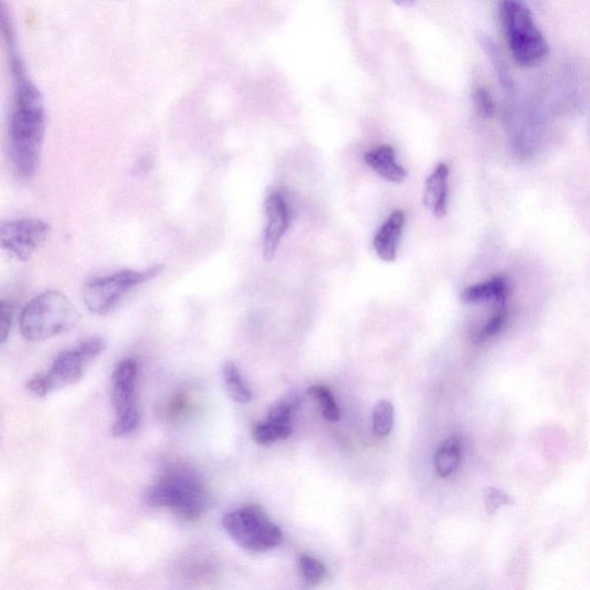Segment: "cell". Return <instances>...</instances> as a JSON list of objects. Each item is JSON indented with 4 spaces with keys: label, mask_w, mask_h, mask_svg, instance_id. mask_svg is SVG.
Masks as SVG:
<instances>
[{
    "label": "cell",
    "mask_w": 590,
    "mask_h": 590,
    "mask_svg": "<svg viewBox=\"0 0 590 590\" xmlns=\"http://www.w3.org/2000/svg\"><path fill=\"white\" fill-rule=\"evenodd\" d=\"M15 89L10 120L11 155L22 179H30L39 169L45 134V105L40 89L13 59Z\"/></svg>",
    "instance_id": "cell-1"
},
{
    "label": "cell",
    "mask_w": 590,
    "mask_h": 590,
    "mask_svg": "<svg viewBox=\"0 0 590 590\" xmlns=\"http://www.w3.org/2000/svg\"><path fill=\"white\" fill-rule=\"evenodd\" d=\"M146 501L154 508L169 509L181 519L195 521L207 509L208 494L199 474L176 467L151 484Z\"/></svg>",
    "instance_id": "cell-2"
},
{
    "label": "cell",
    "mask_w": 590,
    "mask_h": 590,
    "mask_svg": "<svg viewBox=\"0 0 590 590\" xmlns=\"http://www.w3.org/2000/svg\"><path fill=\"white\" fill-rule=\"evenodd\" d=\"M77 307L65 294L47 291L28 302L20 315L22 337L43 342L71 330L79 322Z\"/></svg>",
    "instance_id": "cell-3"
},
{
    "label": "cell",
    "mask_w": 590,
    "mask_h": 590,
    "mask_svg": "<svg viewBox=\"0 0 590 590\" xmlns=\"http://www.w3.org/2000/svg\"><path fill=\"white\" fill-rule=\"evenodd\" d=\"M499 18L514 62L533 68L547 59L549 44L527 6L517 0H504L499 7Z\"/></svg>",
    "instance_id": "cell-4"
},
{
    "label": "cell",
    "mask_w": 590,
    "mask_h": 590,
    "mask_svg": "<svg viewBox=\"0 0 590 590\" xmlns=\"http://www.w3.org/2000/svg\"><path fill=\"white\" fill-rule=\"evenodd\" d=\"M107 349V343L101 337H92L80 343L72 350L58 355L47 373L32 378L27 389L39 397L68 387L81 380L86 368Z\"/></svg>",
    "instance_id": "cell-5"
},
{
    "label": "cell",
    "mask_w": 590,
    "mask_h": 590,
    "mask_svg": "<svg viewBox=\"0 0 590 590\" xmlns=\"http://www.w3.org/2000/svg\"><path fill=\"white\" fill-rule=\"evenodd\" d=\"M222 524L231 539L248 551H268L283 542L281 528L272 523L259 505H247L225 514Z\"/></svg>",
    "instance_id": "cell-6"
},
{
    "label": "cell",
    "mask_w": 590,
    "mask_h": 590,
    "mask_svg": "<svg viewBox=\"0 0 590 590\" xmlns=\"http://www.w3.org/2000/svg\"><path fill=\"white\" fill-rule=\"evenodd\" d=\"M161 271V266H155L145 271L124 270L112 276L95 278L85 286L83 299L90 312L107 315L134 287L150 281Z\"/></svg>",
    "instance_id": "cell-7"
},
{
    "label": "cell",
    "mask_w": 590,
    "mask_h": 590,
    "mask_svg": "<svg viewBox=\"0 0 590 590\" xmlns=\"http://www.w3.org/2000/svg\"><path fill=\"white\" fill-rule=\"evenodd\" d=\"M139 365L133 358L120 361L111 378V402L116 412L112 435L124 437L139 427L141 415L136 407V380Z\"/></svg>",
    "instance_id": "cell-8"
},
{
    "label": "cell",
    "mask_w": 590,
    "mask_h": 590,
    "mask_svg": "<svg viewBox=\"0 0 590 590\" xmlns=\"http://www.w3.org/2000/svg\"><path fill=\"white\" fill-rule=\"evenodd\" d=\"M51 232V225L36 218L4 222L0 226V241L7 252L20 261H28Z\"/></svg>",
    "instance_id": "cell-9"
},
{
    "label": "cell",
    "mask_w": 590,
    "mask_h": 590,
    "mask_svg": "<svg viewBox=\"0 0 590 590\" xmlns=\"http://www.w3.org/2000/svg\"><path fill=\"white\" fill-rule=\"evenodd\" d=\"M299 405L298 393H287L270 408L267 420L254 428V441L257 444L268 445L289 437L292 434V414Z\"/></svg>",
    "instance_id": "cell-10"
},
{
    "label": "cell",
    "mask_w": 590,
    "mask_h": 590,
    "mask_svg": "<svg viewBox=\"0 0 590 590\" xmlns=\"http://www.w3.org/2000/svg\"><path fill=\"white\" fill-rule=\"evenodd\" d=\"M264 211H266L268 223L264 231L263 256L264 260L271 262L274 260L279 242L289 229L290 214L283 196L278 193L268 196L264 203Z\"/></svg>",
    "instance_id": "cell-11"
},
{
    "label": "cell",
    "mask_w": 590,
    "mask_h": 590,
    "mask_svg": "<svg viewBox=\"0 0 590 590\" xmlns=\"http://www.w3.org/2000/svg\"><path fill=\"white\" fill-rule=\"evenodd\" d=\"M405 224V214L403 210H396L387 222H385L380 231L377 232L374 239V248L378 257L384 262H393L396 260L400 237Z\"/></svg>",
    "instance_id": "cell-12"
},
{
    "label": "cell",
    "mask_w": 590,
    "mask_h": 590,
    "mask_svg": "<svg viewBox=\"0 0 590 590\" xmlns=\"http://www.w3.org/2000/svg\"><path fill=\"white\" fill-rule=\"evenodd\" d=\"M449 168L445 164L437 166L426 181L423 203L433 211L437 218H443L448 211V178Z\"/></svg>",
    "instance_id": "cell-13"
},
{
    "label": "cell",
    "mask_w": 590,
    "mask_h": 590,
    "mask_svg": "<svg viewBox=\"0 0 590 590\" xmlns=\"http://www.w3.org/2000/svg\"><path fill=\"white\" fill-rule=\"evenodd\" d=\"M510 293L509 282L502 276L491 278L486 283L472 285L467 287L461 293V300L465 304H482V302H491V304H508Z\"/></svg>",
    "instance_id": "cell-14"
},
{
    "label": "cell",
    "mask_w": 590,
    "mask_h": 590,
    "mask_svg": "<svg viewBox=\"0 0 590 590\" xmlns=\"http://www.w3.org/2000/svg\"><path fill=\"white\" fill-rule=\"evenodd\" d=\"M366 163L377 175L391 183L402 184L407 178V173L402 166L396 162V153L391 146H382L365 156Z\"/></svg>",
    "instance_id": "cell-15"
},
{
    "label": "cell",
    "mask_w": 590,
    "mask_h": 590,
    "mask_svg": "<svg viewBox=\"0 0 590 590\" xmlns=\"http://www.w3.org/2000/svg\"><path fill=\"white\" fill-rule=\"evenodd\" d=\"M226 391L234 402L246 405L252 402L253 393L236 363L228 361L223 368Z\"/></svg>",
    "instance_id": "cell-16"
},
{
    "label": "cell",
    "mask_w": 590,
    "mask_h": 590,
    "mask_svg": "<svg viewBox=\"0 0 590 590\" xmlns=\"http://www.w3.org/2000/svg\"><path fill=\"white\" fill-rule=\"evenodd\" d=\"M480 44L483 50L486 51L491 64H493L497 78L501 82V86L506 94L513 95L516 93V85H514L509 66L506 64L501 50L497 48V45L488 36H480Z\"/></svg>",
    "instance_id": "cell-17"
},
{
    "label": "cell",
    "mask_w": 590,
    "mask_h": 590,
    "mask_svg": "<svg viewBox=\"0 0 590 590\" xmlns=\"http://www.w3.org/2000/svg\"><path fill=\"white\" fill-rule=\"evenodd\" d=\"M461 459V442L458 437H450L446 440L441 448L437 450L435 456V467L437 474L441 478H448L455 472Z\"/></svg>",
    "instance_id": "cell-18"
},
{
    "label": "cell",
    "mask_w": 590,
    "mask_h": 590,
    "mask_svg": "<svg viewBox=\"0 0 590 590\" xmlns=\"http://www.w3.org/2000/svg\"><path fill=\"white\" fill-rule=\"evenodd\" d=\"M509 320V307L508 304L496 305L493 315L489 317L486 324L483 325L481 330L475 336V340L478 343L487 342L504 329L506 322Z\"/></svg>",
    "instance_id": "cell-19"
},
{
    "label": "cell",
    "mask_w": 590,
    "mask_h": 590,
    "mask_svg": "<svg viewBox=\"0 0 590 590\" xmlns=\"http://www.w3.org/2000/svg\"><path fill=\"white\" fill-rule=\"evenodd\" d=\"M395 420V407L389 400H380L374 408L373 428L378 437H385L390 434Z\"/></svg>",
    "instance_id": "cell-20"
},
{
    "label": "cell",
    "mask_w": 590,
    "mask_h": 590,
    "mask_svg": "<svg viewBox=\"0 0 590 590\" xmlns=\"http://www.w3.org/2000/svg\"><path fill=\"white\" fill-rule=\"evenodd\" d=\"M308 393L320 404L325 419L332 422L339 421V408L335 402L334 396H332L331 391L327 387H323V385H314V387L309 388Z\"/></svg>",
    "instance_id": "cell-21"
},
{
    "label": "cell",
    "mask_w": 590,
    "mask_h": 590,
    "mask_svg": "<svg viewBox=\"0 0 590 590\" xmlns=\"http://www.w3.org/2000/svg\"><path fill=\"white\" fill-rule=\"evenodd\" d=\"M299 567L302 577L309 585H319L327 577L324 565L313 557L302 555L299 558Z\"/></svg>",
    "instance_id": "cell-22"
},
{
    "label": "cell",
    "mask_w": 590,
    "mask_h": 590,
    "mask_svg": "<svg viewBox=\"0 0 590 590\" xmlns=\"http://www.w3.org/2000/svg\"><path fill=\"white\" fill-rule=\"evenodd\" d=\"M473 101L479 115L490 118L495 112V103L486 87H476L473 93Z\"/></svg>",
    "instance_id": "cell-23"
},
{
    "label": "cell",
    "mask_w": 590,
    "mask_h": 590,
    "mask_svg": "<svg viewBox=\"0 0 590 590\" xmlns=\"http://www.w3.org/2000/svg\"><path fill=\"white\" fill-rule=\"evenodd\" d=\"M484 501H486V508L488 513L493 514L497 510L504 508V506H508L513 504L512 498L504 493L503 490L497 488H489L486 491V496H484Z\"/></svg>",
    "instance_id": "cell-24"
},
{
    "label": "cell",
    "mask_w": 590,
    "mask_h": 590,
    "mask_svg": "<svg viewBox=\"0 0 590 590\" xmlns=\"http://www.w3.org/2000/svg\"><path fill=\"white\" fill-rule=\"evenodd\" d=\"M13 321V306L9 302L3 301L0 305V342L6 343L9 338L11 325Z\"/></svg>",
    "instance_id": "cell-25"
},
{
    "label": "cell",
    "mask_w": 590,
    "mask_h": 590,
    "mask_svg": "<svg viewBox=\"0 0 590 590\" xmlns=\"http://www.w3.org/2000/svg\"><path fill=\"white\" fill-rule=\"evenodd\" d=\"M398 6L405 7V9H410L413 7L416 0H393Z\"/></svg>",
    "instance_id": "cell-26"
}]
</instances>
